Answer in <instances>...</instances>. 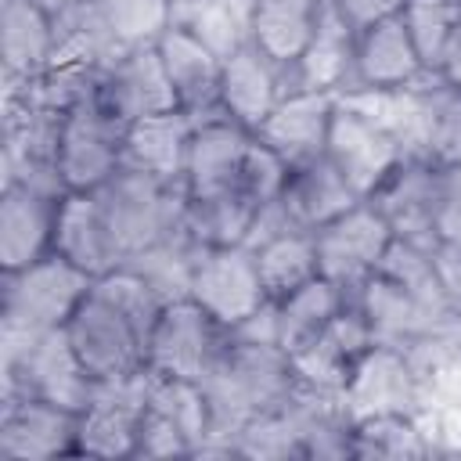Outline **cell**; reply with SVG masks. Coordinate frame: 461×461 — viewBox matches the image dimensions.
<instances>
[{"label": "cell", "mask_w": 461, "mask_h": 461, "mask_svg": "<svg viewBox=\"0 0 461 461\" xmlns=\"http://www.w3.org/2000/svg\"><path fill=\"white\" fill-rule=\"evenodd\" d=\"M94 277L61 259L58 252L22 267L4 270L0 288V346H18L58 331L68 324L76 306L86 299Z\"/></svg>", "instance_id": "6da1fadb"}, {"label": "cell", "mask_w": 461, "mask_h": 461, "mask_svg": "<svg viewBox=\"0 0 461 461\" xmlns=\"http://www.w3.org/2000/svg\"><path fill=\"white\" fill-rule=\"evenodd\" d=\"M122 256H137L173 234L184 230L187 216V184L151 176L130 166H119L97 191H94Z\"/></svg>", "instance_id": "7a4b0ae2"}, {"label": "cell", "mask_w": 461, "mask_h": 461, "mask_svg": "<svg viewBox=\"0 0 461 461\" xmlns=\"http://www.w3.org/2000/svg\"><path fill=\"white\" fill-rule=\"evenodd\" d=\"M0 375L4 396H40L76 414L94 400L97 389V378L79 364L65 328L18 346H0Z\"/></svg>", "instance_id": "3957f363"}, {"label": "cell", "mask_w": 461, "mask_h": 461, "mask_svg": "<svg viewBox=\"0 0 461 461\" xmlns=\"http://www.w3.org/2000/svg\"><path fill=\"white\" fill-rule=\"evenodd\" d=\"M230 346V328H223L212 313H205L191 299H173L162 306L151 324L144 364L158 378H187L205 382L209 371Z\"/></svg>", "instance_id": "277c9868"}, {"label": "cell", "mask_w": 461, "mask_h": 461, "mask_svg": "<svg viewBox=\"0 0 461 461\" xmlns=\"http://www.w3.org/2000/svg\"><path fill=\"white\" fill-rule=\"evenodd\" d=\"M65 335H68L79 364L97 382H115V378L148 371V364H144L148 335L94 285H90L86 299L76 306V313L68 317Z\"/></svg>", "instance_id": "5b68a950"}, {"label": "cell", "mask_w": 461, "mask_h": 461, "mask_svg": "<svg viewBox=\"0 0 461 461\" xmlns=\"http://www.w3.org/2000/svg\"><path fill=\"white\" fill-rule=\"evenodd\" d=\"M187 299L234 331L270 295L259 281L256 252L249 245H209V249H198L194 256Z\"/></svg>", "instance_id": "8992f818"}, {"label": "cell", "mask_w": 461, "mask_h": 461, "mask_svg": "<svg viewBox=\"0 0 461 461\" xmlns=\"http://www.w3.org/2000/svg\"><path fill=\"white\" fill-rule=\"evenodd\" d=\"M324 155L342 169V176L360 191V198H367L407 158L400 137L385 122H378L371 112L357 108L342 94L335 101V115H331Z\"/></svg>", "instance_id": "52a82bcc"}, {"label": "cell", "mask_w": 461, "mask_h": 461, "mask_svg": "<svg viewBox=\"0 0 461 461\" xmlns=\"http://www.w3.org/2000/svg\"><path fill=\"white\" fill-rule=\"evenodd\" d=\"M346 414L371 418V414H418L425 407V382L414 357L403 346L375 342L353 367L342 389Z\"/></svg>", "instance_id": "ba28073f"}, {"label": "cell", "mask_w": 461, "mask_h": 461, "mask_svg": "<svg viewBox=\"0 0 461 461\" xmlns=\"http://www.w3.org/2000/svg\"><path fill=\"white\" fill-rule=\"evenodd\" d=\"M393 238L396 234L385 223V216L364 198L349 212H342L339 220H331L321 230H313L317 270H321V277H328V281L342 285L346 292H353L357 285H364L382 267Z\"/></svg>", "instance_id": "9c48e42d"}, {"label": "cell", "mask_w": 461, "mask_h": 461, "mask_svg": "<svg viewBox=\"0 0 461 461\" xmlns=\"http://www.w3.org/2000/svg\"><path fill=\"white\" fill-rule=\"evenodd\" d=\"M151 371L97 382L94 400L79 411L76 429V457H133L137 429L148 407Z\"/></svg>", "instance_id": "30bf717a"}, {"label": "cell", "mask_w": 461, "mask_h": 461, "mask_svg": "<svg viewBox=\"0 0 461 461\" xmlns=\"http://www.w3.org/2000/svg\"><path fill=\"white\" fill-rule=\"evenodd\" d=\"M122 133L126 126L115 122L97 97L68 112L54 155L65 191H97L122 166Z\"/></svg>", "instance_id": "8fae6325"}, {"label": "cell", "mask_w": 461, "mask_h": 461, "mask_svg": "<svg viewBox=\"0 0 461 461\" xmlns=\"http://www.w3.org/2000/svg\"><path fill=\"white\" fill-rule=\"evenodd\" d=\"M97 104L122 126L148 119V115H162V112H176V90L166 76V65L155 50V43L144 47H122L115 54V61L104 68L101 86H97Z\"/></svg>", "instance_id": "7c38bea8"}, {"label": "cell", "mask_w": 461, "mask_h": 461, "mask_svg": "<svg viewBox=\"0 0 461 461\" xmlns=\"http://www.w3.org/2000/svg\"><path fill=\"white\" fill-rule=\"evenodd\" d=\"M375 346V331L367 324V317L360 313V306L349 303L331 317V324L310 339L303 349H295L288 357L292 364V375H295V385L303 389H313V393H331V396H342L357 360Z\"/></svg>", "instance_id": "4fadbf2b"}, {"label": "cell", "mask_w": 461, "mask_h": 461, "mask_svg": "<svg viewBox=\"0 0 461 461\" xmlns=\"http://www.w3.org/2000/svg\"><path fill=\"white\" fill-rule=\"evenodd\" d=\"M443 191V166L425 155H407L371 194L367 202L385 216L396 238L436 241V209Z\"/></svg>", "instance_id": "5bb4252c"}, {"label": "cell", "mask_w": 461, "mask_h": 461, "mask_svg": "<svg viewBox=\"0 0 461 461\" xmlns=\"http://www.w3.org/2000/svg\"><path fill=\"white\" fill-rule=\"evenodd\" d=\"M79 414L40 396H4L0 403V457L47 461L76 457Z\"/></svg>", "instance_id": "9a60e30c"}, {"label": "cell", "mask_w": 461, "mask_h": 461, "mask_svg": "<svg viewBox=\"0 0 461 461\" xmlns=\"http://www.w3.org/2000/svg\"><path fill=\"white\" fill-rule=\"evenodd\" d=\"M61 191L4 180L0 191V270H22L54 249V220H58Z\"/></svg>", "instance_id": "2e32d148"}, {"label": "cell", "mask_w": 461, "mask_h": 461, "mask_svg": "<svg viewBox=\"0 0 461 461\" xmlns=\"http://www.w3.org/2000/svg\"><path fill=\"white\" fill-rule=\"evenodd\" d=\"M353 303L360 306V313L367 317L375 342H393V346H414L436 331L457 328L461 313H439L429 303H421L414 292H407L400 281H393L389 274L375 270L364 285H357Z\"/></svg>", "instance_id": "e0dca14e"}, {"label": "cell", "mask_w": 461, "mask_h": 461, "mask_svg": "<svg viewBox=\"0 0 461 461\" xmlns=\"http://www.w3.org/2000/svg\"><path fill=\"white\" fill-rule=\"evenodd\" d=\"M292 90V76L270 54H263L252 40L238 43L223 58L220 76V112L241 122L245 130H259V122L274 112V104Z\"/></svg>", "instance_id": "ac0fdd59"}, {"label": "cell", "mask_w": 461, "mask_h": 461, "mask_svg": "<svg viewBox=\"0 0 461 461\" xmlns=\"http://www.w3.org/2000/svg\"><path fill=\"white\" fill-rule=\"evenodd\" d=\"M155 50L166 65V76L176 90L180 112L202 119L220 112V76H223V54L209 47L194 29L173 22L158 40Z\"/></svg>", "instance_id": "d6986e66"}, {"label": "cell", "mask_w": 461, "mask_h": 461, "mask_svg": "<svg viewBox=\"0 0 461 461\" xmlns=\"http://www.w3.org/2000/svg\"><path fill=\"white\" fill-rule=\"evenodd\" d=\"M429 76L400 14L357 32L349 90H403ZM346 94V90H342Z\"/></svg>", "instance_id": "ffe728a7"}, {"label": "cell", "mask_w": 461, "mask_h": 461, "mask_svg": "<svg viewBox=\"0 0 461 461\" xmlns=\"http://www.w3.org/2000/svg\"><path fill=\"white\" fill-rule=\"evenodd\" d=\"M335 101H339V94H328V90H303V86L288 90L274 104V112L259 122L256 137L267 148H274L288 166L317 158L328 148Z\"/></svg>", "instance_id": "44dd1931"}, {"label": "cell", "mask_w": 461, "mask_h": 461, "mask_svg": "<svg viewBox=\"0 0 461 461\" xmlns=\"http://www.w3.org/2000/svg\"><path fill=\"white\" fill-rule=\"evenodd\" d=\"M50 252H58L61 259H68L72 267H79L90 277H101L126 263L94 191H65L61 194Z\"/></svg>", "instance_id": "7402d4cb"}, {"label": "cell", "mask_w": 461, "mask_h": 461, "mask_svg": "<svg viewBox=\"0 0 461 461\" xmlns=\"http://www.w3.org/2000/svg\"><path fill=\"white\" fill-rule=\"evenodd\" d=\"M252 137H256L252 130H245L223 112L194 119L191 144H187V166H184L187 194H212V191L234 187Z\"/></svg>", "instance_id": "603a6c76"}, {"label": "cell", "mask_w": 461, "mask_h": 461, "mask_svg": "<svg viewBox=\"0 0 461 461\" xmlns=\"http://www.w3.org/2000/svg\"><path fill=\"white\" fill-rule=\"evenodd\" d=\"M357 202H364L360 191L342 176V169L328 155L292 166L288 184L281 191V205L288 209V216L299 230H321L324 223L349 212Z\"/></svg>", "instance_id": "cb8c5ba5"}, {"label": "cell", "mask_w": 461, "mask_h": 461, "mask_svg": "<svg viewBox=\"0 0 461 461\" xmlns=\"http://www.w3.org/2000/svg\"><path fill=\"white\" fill-rule=\"evenodd\" d=\"M353 54H357V29L339 14V7L331 0H324L306 50L288 68L292 90H299V86L303 90H328V94L349 90Z\"/></svg>", "instance_id": "d4e9b609"}, {"label": "cell", "mask_w": 461, "mask_h": 461, "mask_svg": "<svg viewBox=\"0 0 461 461\" xmlns=\"http://www.w3.org/2000/svg\"><path fill=\"white\" fill-rule=\"evenodd\" d=\"M191 130H194V115L180 108L130 122L122 133V166L166 180H184Z\"/></svg>", "instance_id": "484cf974"}, {"label": "cell", "mask_w": 461, "mask_h": 461, "mask_svg": "<svg viewBox=\"0 0 461 461\" xmlns=\"http://www.w3.org/2000/svg\"><path fill=\"white\" fill-rule=\"evenodd\" d=\"M54 61V18L32 0H0L4 79H32Z\"/></svg>", "instance_id": "4316f807"}, {"label": "cell", "mask_w": 461, "mask_h": 461, "mask_svg": "<svg viewBox=\"0 0 461 461\" xmlns=\"http://www.w3.org/2000/svg\"><path fill=\"white\" fill-rule=\"evenodd\" d=\"M324 0H252L249 40L277 65L292 68L306 50Z\"/></svg>", "instance_id": "83f0119b"}, {"label": "cell", "mask_w": 461, "mask_h": 461, "mask_svg": "<svg viewBox=\"0 0 461 461\" xmlns=\"http://www.w3.org/2000/svg\"><path fill=\"white\" fill-rule=\"evenodd\" d=\"M349 303V292L328 277H313L303 288L274 299V321H277V346L292 357L295 349H303L310 339H317L331 317Z\"/></svg>", "instance_id": "f1b7e54d"}, {"label": "cell", "mask_w": 461, "mask_h": 461, "mask_svg": "<svg viewBox=\"0 0 461 461\" xmlns=\"http://www.w3.org/2000/svg\"><path fill=\"white\" fill-rule=\"evenodd\" d=\"M259 205L241 194L238 187L212 191V194H191L187 198V216H184V234L209 249V245H245L252 220Z\"/></svg>", "instance_id": "f546056e"}, {"label": "cell", "mask_w": 461, "mask_h": 461, "mask_svg": "<svg viewBox=\"0 0 461 461\" xmlns=\"http://www.w3.org/2000/svg\"><path fill=\"white\" fill-rule=\"evenodd\" d=\"M119 50L122 43L108 29L97 0H79L68 11L54 14V61H86L108 68Z\"/></svg>", "instance_id": "4dcf8cb0"}, {"label": "cell", "mask_w": 461, "mask_h": 461, "mask_svg": "<svg viewBox=\"0 0 461 461\" xmlns=\"http://www.w3.org/2000/svg\"><path fill=\"white\" fill-rule=\"evenodd\" d=\"M252 252H256L259 281H263L270 299H281V295L303 288L306 281H313L321 274L317 270L313 230H285L270 241H259Z\"/></svg>", "instance_id": "1f68e13d"}, {"label": "cell", "mask_w": 461, "mask_h": 461, "mask_svg": "<svg viewBox=\"0 0 461 461\" xmlns=\"http://www.w3.org/2000/svg\"><path fill=\"white\" fill-rule=\"evenodd\" d=\"M421 155L439 166H461V86H450L436 72L425 79Z\"/></svg>", "instance_id": "d6a6232c"}, {"label": "cell", "mask_w": 461, "mask_h": 461, "mask_svg": "<svg viewBox=\"0 0 461 461\" xmlns=\"http://www.w3.org/2000/svg\"><path fill=\"white\" fill-rule=\"evenodd\" d=\"M432 439L418 414H371L353 421V457H425Z\"/></svg>", "instance_id": "836d02e7"}, {"label": "cell", "mask_w": 461, "mask_h": 461, "mask_svg": "<svg viewBox=\"0 0 461 461\" xmlns=\"http://www.w3.org/2000/svg\"><path fill=\"white\" fill-rule=\"evenodd\" d=\"M400 18L421 54V65L439 72L461 32V0H407Z\"/></svg>", "instance_id": "e575fe53"}, {"label": "cell", "mask_w": 461, "mask_h": 461, "mask_svg": "<svg viewBox=\"0 0 461 461\" xmlns=\"http://www.w3.org/2000/svg\"><path fill=\"white\" fill-rule=\"evenodd\" d=\"M97 7L122 47L155 43L176 22V0H97Z\"/></svg>", "instance_id": "d590c367"}, {"label": "cell", "mask_w": 461, "mask_h": 461, "mask_svg": "<svg viewBox=\"0 0 461 461\" xmlns=\"http://www.w3.org/2000/svg\"><path fill=\"white\" fill-rule=\"evenodd\" d=\"M288 169L292 166L274 148H267L259 137H252V144H249V151L241 158V169H238V184L234 187L241 194H249L256 205H267V202L281 198V191L288 184Z\"/></svg>", "instance_id": "8d00e7d4"}, {"label": "cell", "mask_w": 461, "mask_h": 461, "mask_svg": "<svg viewBox=\"0 0 461 461\" xmlns=\"http://www.w3.org/2000/svg\"><path fill=\"white\" fill-rule=\"evenodd\" d=\"M436 241L461 249V166H443V191L436 209Z\"/></svg>", "instance_id": "74e56055"}, {"label": "cell", "mask_w": 461, "mask_h": 461, "mask_svg": "<svg viewBox=\"0 0 461 461\" xmlns=\"http://www.w3.org/2000/svg\"><path fill=\"white\" fill-rule=\"evenodd\" d=\"M331 4H335V7H339V14H342L357 32H360V29H367V25L382 22V18L400 14L407 0H331Z\"/></svg>", "instance_id": "f35d334b"}, {"label": "cell", "mask_w": 461, "mask_h": 461, "mask_svg": "<svg viewBox=\"0 0 461 461\" xmlns=\"http://www.w3.org/2000/svg\"><path fill=\"white\" fill-rule=\"evenodd\" d=\"M432 259H436L439 285H443V292H447L450 306L461 313V249H457V245L432 241Z\"/></svg>", "instance_id": "ab89813d"}, {"label": "cell", "mask_w": 461, "mask_h": 461, "mask_svg": "<svg viewBox=\"0 0 461 461\" xmlns=\"http://www.w3.org/2000/svg\"><path fill=\"white\" fill-rule=\"evenodd\" d=\"M436 76H443L450 86H461V32H457V40H454V47H450V54Z\"/></svg>", "instance_id": "60d3db41"}, {"label": "cell", "mask_w": 461, "mask_h": 461, "mask_svg": "<svg viewBox=\"0 0 461 461\" xmlns=\"http://www.w3.org/2000/svg\"><path fill=\"white\" fill-rule=\"evenodd\" d=\"M32 4H36L40 11H47V14L54 18V14H61V11H68V7H72V4H79V0H32Z\"/></svg>", "instance_id": "b9f144b4"}]
</instances>
